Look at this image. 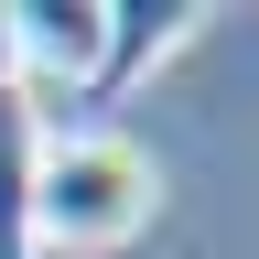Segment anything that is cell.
I'll use <instances>...</instances> for the list:
<instances>
[{
  "instance_id": "obj_1",
  "label": "cell",
  "mask_w": 259,
  "mask_h": 259,
  "mask_svg": "<svg viewBox=\"0 0 259 259\" xmlns=\"http://www.w3.org/2000/svg\"><path fill=\"white\" fill-rule=\"evenodd\" d=\"M162 205V173L130 130H65L32 151V194H22V238L32 259H97L130 248Z\"/></svg>"
},
{
  "instance_id": "obj_2",
  "label": "cell",
  "mask_w": 259,
  "mask_h": 259,
  "mask_svg": "<svg viewBox=\"0 0 259 259\" xmlns=\"http://www.w3.org/2000/svg\"><path fill=\"white\" fill-rule=\"evenodd\" d=\"M0 44H11V76H97V44H108V0H0Z\"/></svg>"
},
{
  "instance_id": "obj_3",
  "label": "cell",
  "mask_w": 259,
  "mask_h": 259,
  "mask_svg": "<svg viewBox=\"0 0 259 259\" xmlns=\"http://www.w3.org/2000/svg\"><path fill=\"white\" fill-rule=\"evenodd\" d=\"M194 22H205V0H119V11H108V44H97V76H87V87H97V97H130V87H141V76H151V65L184 44Z\"/></svg>"
}]
</instances>
